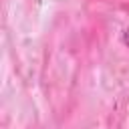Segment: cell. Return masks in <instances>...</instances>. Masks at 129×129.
Segmentation results:
<instances>
[{"mask_svg":"<svg viewBox=\"0 0 129 129\" xmlns=\"http://www.w3.org/2000/svg\"><path fill=\"white\" fill-rule=\"evenodd\" d=\"M123 40H125V44L129 46V28H127V30L123 32Z\"/></svg>","mask_w":129,"mask_h":129,"instance_id":"obj_1","label":"cell"}]
</instances>
